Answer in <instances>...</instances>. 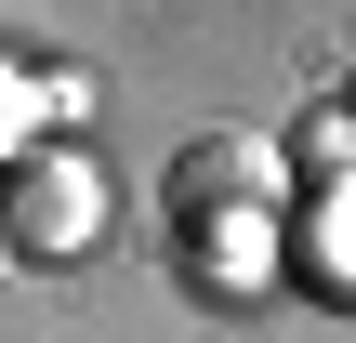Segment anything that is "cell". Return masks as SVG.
I'll list each match as a JSON object with an SVG mask.
<instances>
[{
    "mask_svg": "<svg viewBox=\"0 0 356 343\" xmlns=\"http://www.w3.org/2000/svg\"><path fill=\"white\" fill-rule=\"evenodd\" d=\"M0 238H13L26 264H79V251L106 238V172H92L79 145H26V159L0 172Z\"/></svg>",
    "mask_w": 356,
    "mask_h": 343,
    "instance_id": "6da1fadb",
    "label": "cell"
},
{
    "mask_svg": "<svg viewBox=\"0 0 356 343\" xmlns=\"http://www.w3.org/2000/svg\"><path fill=\"white\" fill-rule=\"evenodd\" d=\"M0 251H13V238H0Z\"/></svg>",
    "mask_w": 356,
    "mask_h": 343,
    "instance_id": "3957f363",
    "label": "cell"
},
{
    "mask_svg": "<svg viewBox=\"0 0 356 343\" xmlns=\"http://www.w3.org/2000/svg\"><path fill=\"white\" fill-rule=\"evenodd\" d=\"M172 198H185V212H211V198H225V212H251V198H264V159H251V145H211V159H185V172H172Z\"/></svg>",
    "mask_w": 356,
    "mask_h": 343,
    "instance_id": "7a4b0ae2",
    "label": "cell"
}]
</instances>
